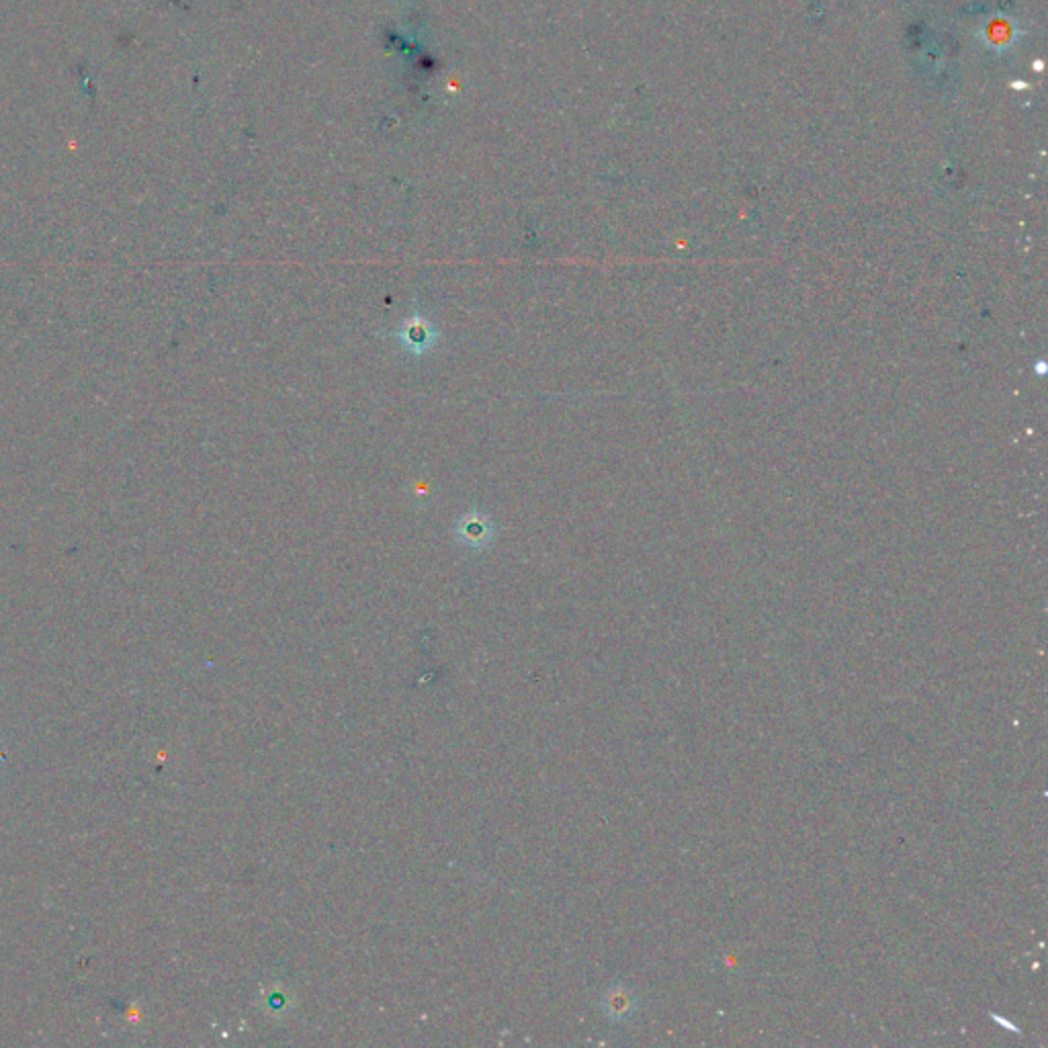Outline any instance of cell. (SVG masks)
I'll list each match as a JSON object with an SVG mask.
<instances>
[{
    "instance_id": "1",
    "label": "cell",
    "mask_w": 1048,
    "mask_h": 1048,
    "mask_svg": "<svg viewBox=\"0 0 1048 1048\" xmlns=\"http://www.w3.org/2000/svg\"><path fill=\"white\" fill-rule=\"evenodd\" d=\"M455 537L457 541H461L463 547L484 549L494 539L492 520L479 512H469L457 522Z\"/></svg>"
},
{
    "instance_id": "3",
    "label": "cell",
    "mask_w": 1048,
    "mask_h": 1048,
    "mask_svg": "<svg viewBox=\"0 0 1048 1048\" xmlns=\"http://www.w3.org/2000/svg\"><path fill=\"white\" fill-rule=\"evenodd\" d=\"M604 1006H606L608 1018L623 1022V1020H629L637 1012L639 999L627 987H615L604 999Z\"/></svg>"
},
{
    "instance_id": "2",
    "label": "cell",
    "mask_w": 1048,
    "mask_h": 1048,
    "mask_svg": "<svg viewBox=\"0 0 1048 1048\" xmlns=\"http://www.w3.org/2000/svg\"><path fill=\"white\" fill-rule=\"evenodd\" d=\"M400 340L412 353H426L434 344V330L426 320H410L400 332Z\"/></svg>"
}]
</instances>
